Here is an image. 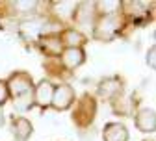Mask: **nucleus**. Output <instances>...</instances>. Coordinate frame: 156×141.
<instances>
[{
    "label": "nucleus",
    "mask_w": 156,
    "mask_h": 141,
    "mask_svg": "<svg viewBox=\"0 0 156 141\" xmlns=\"http://www.w3.org/2000/svg\"><path fill=\"white\" fill-rule=\"evenodd\" d=\"M34 104L39 106L41 110H47L50 108V102H52V95H54V84L50 80H41L37 86H34Z\"/></svg>",
    "instance_id": "obj_6"
},
{
    "label": "nucleus",
    "mask_w": 156,
    "mask_h": 141,
    "mask_svg": "<svg viewBox=\"0 0 156 141\" xmlns=\"http://www.w3.org/2000/svg\"><path fill=\"white\" fill-rule=\"evenodd\" d=\"M136 126L143 134H154L156 130V113L152 108H141L136 113Z\"/></svg>",
    "instance_id": "obj_9"
},
{
    "label": "nucleus",
    "mask_w": 156,
    "mask_h": 141,
    "mask_svg": "<svg viewBox=\"0 0 156 141\" xmlns=\"http://www.w3.org/2000/svg\"><path fill=\"white\" fill-rule=\"evenodd\" d=\"M123 80L117 78V76H110L104 78L102 82L99 84V95L104 97L106 100H115L117 97L123 95Z\"/></svg>",
    "instance_id": "obj_7"
},
{
    "label": "nucleus",
    "mask_w": 156,
    "mask_h": 141,
    "mask_svg": "<svg viewBox=\"0 0 156 141\" xmlns=\"http://www.w3.org/2000/svg\"><path fill=\"white\" fill-rule=\"evenodd\" d=\"M52 11L60 21H73V15L76 9L74 2H52Z\"/></svg>",
    "instance_id": "obj_15"
},
{
    "label": "nucleus",
    "mask_w": 156,
    "mask_h": 141,
    "mask_svg": "<svg viewBox=\"0 0 156 141\" xmlns=\"http://www.w3.org/2000/svg\"><path fill=\"white\" fill-rule=\"evenodd\" d=\"M121 2L117 0H106V2H95V11L97 17L99 15H112V13H119Z\"/></svg>",
    "instance_id": "obj_17"
},
{
    "label": "nucleus",
    "mask_w": 156,
    "mask_h": 141,
    "mask_svg": "<svg viewBox=\"0 0 156 141\" xmlns=\"http://www.w3.org/2000/svg\"><path fill=\"white\" fill-rule=\"evenodd\" d=\"M147 8L149 4L145 2H121V15L132 23H138L140 19L147 17Z\"/></svg>",
    "instance_id": "obj_12"
},
{
    "label": "nucleus",
    "mask_w": 156,
    "mask_h": 141,
    "mask_svg": "<svg viewBox=\"0 0 156 141\" xmlns=\"http://www.w3.org/2000/svg\"><path fill=\"white\" fill-rule=\"evenodd\" d=\"M32 91H34V89H32ZM32 91H30V93H24V95H21V97H17V98H13V100H15V110L24 111V110H30V108L34 106V95H32Z\"/></svg>",
    "instance_id": "obj_18"
},
{
    "label": "nucleus",
    "mask_w": 156,
    "mask_h": 141,
    "mask_svg": "<svg viewBox=\"0 0 156 141\" xmlns=\"http://www.w3.org/2000/svg\"><path fill=\"white\" fill-rule=\"evenodd\" d=\"M4 125V111H2V108H0V126Z\"/></svg>",
    "instance_id": "obj_22"
},
{
    "label": "nucleus",
    "mask_w": 156,
    "mask_h": 141,
    "mask_svg": "<svg viewBox=\"0 0 156 141\" xmlns=\"http://www.w3.org/2000/svg\"><path fill=\"white\" fill-rule=\"evenodd\" d=\"M11 132H13L15 141H28L30 136L34 134V126L26 117H13Z\"/></svg>",
    "instance_id": "obj_13"
},
{
    "label": "nucleus",
    "mask_w": 156,
    "mask_h": 141,
    "mask_svg": "<svg viewBox=\"0 0 156 141\" xmlns=\"http://www.w3.org/2000/svg\"><path fill=\"white\" fill-rule=\"evenodd\" d=\"M125 24V17L119 13H112V15H99L93 24V37L97 41H113L119 35Z\"/></svg>",
    "instance_id": "obj_1"
},
{
    "label": "nucleus",
    "mask_w": 156,
    "mask_h": 141,
    "mask_svg": "<svg viewBox=\"0 0 156 141\" xmlns=\"http://www.w3.org/2000/svg\"><path fill=\"white\" fill-rule=\"evenodd\" d=\"M13 9H17V13H34L35 8L39 6V2L32 0V2H21V0H17V2H11L9 4Z\"/></svg>",
    "instance_id": "obj_19"
},
{
    "label": "nucleus",
    "mask_w": 156,
    "mask_h": 141,
    "mask_svg": "<svg viewBox=\"0 0 156 141\" xmlns=\"http://www.w3.org/2000/svg\"><path fill=\"white\" fill-rule=\"evenodd\" d=\"M145 141H149V139H145ZM151 141H152V139H151Z\"/></svg>",
    "instance_id": "obj_23"
},
{
    "label": "nucleus",
    "mask_w": 156,
    "mask_h": 141,
    "mask_svg": "<svg viewBox=\"0 0 156 141\" xmlns=\"http://www.w3.org/2000/svg\"><path fill=\"white\" fill-rule=\"evenodd\" d=\"M8 98H9V95H8L6 82H4V80H0V108L6 104V100H8Z\"/></svg>",
    "instance_id": "obj_20"
},
{
    "label": "nucleus",
    "mask_w": 156,
    "mask_h": 141,
    "mask_svg": "<svg viewBox=\"0 0 156 141\" xmlns=\"http://www.w3.org/2000/svg\"><path fill=\"white\" fill-rule=\"evenodd\" d=\"M37 45L43 50L45 56H50V58L60 56L62 50H63V45L60 41V37H58V33H45V35H41L39 41H37Z\"/></svg>",
    "instance_id": "obj_11"
},
{
    "label": "nucleus",
    "mask_w": 156,
    "mask_h": 141,
    "mask_svg": "<svg viewBox=\"0 0 156 141\" xmlns=\"http://www.w3.org/2000/svg\"><path fill=\"white\" fill-rule=\"evenodd\" d=\"M147 63H149L151 69L156 67V47H154V45H152V47L149 48V52H147Z\"/></svg>",
    "instance_id": "obj_21"
},
{
    "label": "nucleus",
    "mask_w": 156,
    "mask_h": 141,
    "mask_svg": "<svg viewBox=\"0 0 156 141\" xmlns=\"http://www.w3.org/2000/svg\"><path fill=\"white\" fill-rule=\"evenodd\" d=\"M58 37H60L63 48H82L87 43L86 35L78 28H65V30H62L58 33Z\"/></svg>",
    "instance_id": "obj_8"
},
{
    "label": "nucleus",
    "mask_w": 156,
    "mask_h": 141,
    "mask_svg": "<svg viewBox=\"0 0 156 141\" xmlns=\"http://www.w3.org/2000/svg\"><path fill=\"white\" fill-rule=\"evenodd\" d=\"M21 33L24 37H41L43 35V21H37V19H30L24 21L21 24Z\"/></svg>",
    "instance_id": "obj_16"
},
{
    "label": "nucleus",
    "mask_w": 156,
    "mask_h": 141,
    "mask_svg": "<svg viewBox=\"0 0 156 141\" xmlns=\"http://www.w3.org/2000/svg\"><path fill=\"white\" fill-rule=\"evenodd\" d=\"M76 102V93L69 84H60L54 86V95H52V102L50 106L56 111H65Z\"/></svg>",
    "instance_id": "obj_4"
},
{
    "label": "nucleus",
    "mask_w": 156,
    "mask_h": 141,
    "mask_svg": "<svg viewBox=\"0 0 156 141\" xmlns=\"http://www.w3.org/2000/svg\"><path fill=\"white\" fill-rule=\"evenodd\" d=\"M6 87H8V95L11 98H17V97H21L24 93H30L34 89V80L24 71H15L6 80Z\"/></svg>",
    "instance_id": "obj_3"
},
{
    "label": "nucleus",
    "mask_w": 156,
    "mask_h": 141,
    "mask_svg": "<svg viewBox=\"0 0 156 141\" xmlns=\"http://www.w3.org/2000/svg\"><path fill=\"white\" fill-rule=\"evenodd\" d=\"M95 113H97V102L91 95H84L80 100H76L74 104V110H73V123L78 126V128H87L93 119H95Z\"/></svg>",
    "instance_id": "obj_2"
},
{
    "label": "nucleus",
    "mask_w": 156,
    "mask_h": 141,
    "mask_svg": "<svg viewBox=\"0 0 156 141\" xmlns=\"http://www.w3.org/2000/svg\"><path fill=\"white\" fill-rule=\"evenodd\" d=\"M60 59L67 71H74L86 62V52L84 48H63L60 54Z\"/></svg>",
    "instance_id": "obj_10"
},
{
    "label": "nucleus",
    "mask_w": 156,
    "mask_h": 141,
    "mask_svg": "<svg viewBox=\"0 0 156 141\" xmlns=\"http://www.w3.org/2000/svg\"><path fill=\"white\" fill-rule=\"evenodd\" d=\"M104 141H128V130L123 123H108L102 130Z\"/></svg>",
    "instance_id": "obj_14"
},
{
    "label": "nucleus",
    "mask_w": 156,
    "mask_h": 141,
    "mask_svg": "<svg viewBox=\"0 0 156 141\" xmlns=\"http://www.w3.org/2000/svg\"><path fill=\"white\" fill-rule=\"evenodd\" d=\"M73 21L76 26H84V28H93L97 21V11H95V2H80L76 4Z\"/></svg>",
    "instance_id": "obj_5"
}]
</instances>
